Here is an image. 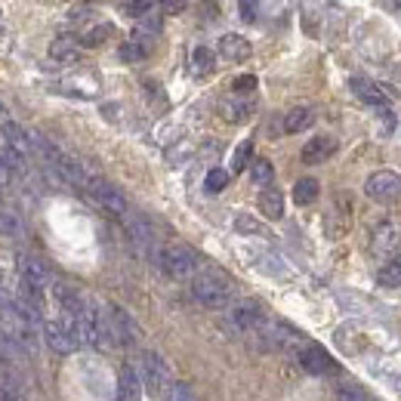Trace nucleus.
I'll return each mask as SVG.
<instances>
[{
	"label": "nucleus",
	"mask_w": 401,
	"mask_h": 401,
	"mask_svg": "<svg viewBox=\"0 0 401 401\" xmlns=\"http://www.w3.org/2000/svg\"><path fill=\"white\" fill-rule=\"evenodd\" d=\"M192 293L207 309H229L235 284H231V278L222 269H201L192 281Z\"/></svg>",
	"instance_id": "1"
},
{
	"label": "nucleus",
	"mask_w": 401,
	"mask_h": 401,
	"mask_svg": "<svg viewBox=\"0 0 401 401\" xmlns=\"http://www.w3.org/2000/svg\"><path fill=\"white\" fill-rule=\"evenodd\" d=\"M157 263H161V269L173 278V281H194V275L201 272V263H198V256H194V250L185 247V244L161 247Z\"/></svg>",
	"instance_id": "2"
},
{
	"label": "nucleus",
	"mask_w": 401,
	"mask_h": 401,
	"mask_svg": "<svg viewBox=\"0 0 401 401\" xmlns=\"http://www.w3.org/2000/svg\"><path fill=\"white\" fill-rule=\"evenodd\" d=\"M139 380H142L148 386V392H155V395L170 392V386H173L170 365H167L157 352H142V358H139Z\"/></svg>",
	"instance_id": "3"
},
{
	"label": "nucleus",
	"mask_w": 401,
	"mask_h": 401,
	"mask_svg": "<svg viewBox=\"0 0 401 401\" xmlns=\"http://www.w3.org/2000/svg\"><path fill=\"white\" fill-rule=\"evenodd\" d=\"M226 321L235 333H259L266 328V315L254 300H241L235 306H229Z\"/></svg>",
	"instance_id": "4"
},
{
	"label": "nucleus",
	"mask_w": 401,
	"mask_h": 401,
	"mask_svg": "<svg viewBox=\"0 0 401 401\" xmlns=\"http://www.w3.org/2000/svg\"><path fill=\"white\" fill-rule=\"evenodd\" d=\"M370 250H374V256L386 259V263L401 259V219L380 222L374 231V241H370Z\"/></svg>",
	"instance_id": "5"
},
{
	"label": "nucleus",
	"mask_w": 401,
	"mask_h": 401,
	"mask_svg": "<svg viewBox=\"0 0 401 401\" xmlns=\"http://www.w3.org/2000/svg\"><path fill=\"white\" fill-rule=\"evenodd\" d=\"M87 192L96 198V204L102 210H108V213H115V217L124 219L127 213H130V204L124 198V192L115 189L111 182H105L102 176H90V182H87Z\"/></svg>",
	"instance_id": "6"
},
{
	"label": "nucleus",
	"mask_w": 401,
	"mask_h": 401,
	"mask_svg": "<svg viewBox=\"0 0 401 401\" xmlns=\"http://www.w3.org/2000/svg\"><path fill=\"white\" fill-rule=\"evenodd\" d=\"M365 194L377 204H398L401 201V176L392 170H380L365 182Z\"/></svg>",
	"instance_id": "7"
},
{
	"label": "nucleus",
	"mask_w": 401,
	"mask_h": 401,
	"mask_svg": "<svg viewBox=\"0 0 401 401\" xmlns=\"http://www.w3.org/2000/svg\"><path fill=\"white\" fill-rule=\"evenodd\" d=\"M105 318H108V328H111V337H115L118 346H136L142 340V330L139 324L133 321V315L120 306H108L105 309Z\"/></svg>",
	"instance_id": "8"
},
{
	"label": "nucleus",
	"mask_w": 401,
	"mask_h": 401,
	"mask_svg": "<svg viewBox=\"0 0 401 401\" xmlns=\"http://www.w3.org/2000/svg\"><path fill=\"white\" fill-rule=\"evenodd\" d=\"M43 340H46V346H50L56 355H71V352L80 349L78 333H74L62 318L59 321H56V318H46L43 321Z\"/></svg>",
	"instance_id": "9"
},
{
	"label": "nucleus",
	"mask_w": 401,
	"mask_h": 401,
	"mask_svg": "<svg viewBox=\"0 0 401 401\" xmlns=\"http://www.w3.org/2000/svg\"><path fill=\"white\" fill-rule=\"evenodd\" d=\"M19 275H22V284H25V287H31V291H41V293H43V287L53 284L50 266H46L43 259L28 256V254L19 256Z\"/></svg>",
	"instance_id": "10"
},
{
	"label": "nucleus",
	"mask_w": 401,
	"mask_h": 401,
	"mask_svg": "<svg viewBox=\"0 0 401 401\" xmlns=\"http://www.w3.org/2000/svg\"><path fill=\"white\" fill-rule=\"evenodd\" d=\"M296 358H300L306 374H315V377H324V374H333V370H337V365H333L330 355L318 343H303V346L296 349Z\"/></svg>",
	"instance_id": "11"
},
{
	"label": "nucleus",
	"mask_w": 401,
	"mask_h": 401,
	"mask_svg": "<svg viewBox=\"0 0 401 401\" xmlns=\"http://www.w3.org/2000/svg\"><path fill=\"white\" fill-rule=\"evenodd\" d=\"M349 87H352V93H355L361 102H368V105H377V108H386V102L395 96L392 87H386V83H377V80H370V78H352Z\"/></svg>",
	"instance_id": "12"
},
{
	"label": "nucleus",
	"mask_w": 401,
	"mask_h": 401,
	"mask_svg": "<svg viewBox=\"0 0 401 401\" xmlns=\"http://www.w3.org/2000/svg\"><path fill=\"white\" fill-rule=\"evenodd\" d=\"M124 226L130 231V238L139 244V250H142V254H152V250H155V229H152V222H148L142 213L130 210L124 217Z\"/></svg>",
	"instance_id": "13"
},
{
	"label": "nucleus",
	"mask_w": 401,
	"mask_h": 401,
	"mask_svg": "<svg viewBox=\"0 0 401 401\" xmlns=\"http://www.w3.org/2000/svg\"><path fill=\"white\" fill-rule=\"evenodd\" d=\"M0 133H4V145H6V148H13L16 155H22L25 161H31L34 142H31V136H28L25 130L16 124V120H6V124L0 127Z\"/></svg>",
	"instance_id": "14"
},
{
	"label": "nucleus",
	"mask_w": 401,
	"mask_h": 401,
	"mask_svg": "<svg viewBox=\"0 0 401 401\" xmlns=\"http://www.w3.org/2000/svg\"><path fill=\"white\" fill-rule=\"evenodd\" d=\"M337 152V139L333 136H315L303 145V164H324Z\"/></svg>",
	"instance_id": "15"
},
{
	"label": "nucleus",
	"mask_w": 401,
	"mask_h": 401,
	"mask_svg": "<svg viewBox=\"0 0 401 401\" xmlns=\"http://www.w3.org/2000/svg\"><path fill=\"white\" fill-rule=\"evenodd\" d=\"M118 401H142V380L133 368H120L118 377Z\"/></svg>",
	"instance_id": "16"
},
{
	"label": "nucleus",
	"mask_w": 401,
	"mask_h": 401,
	"mask_svg": "<svg viewBox=\"0 0 401 401\" xmlns=\"http://www.w3.org/2000/svg\"><path fill=\"white\" fill-rule=\"evenodd\" d=\"M217 50H219L222 59H229V62H244L250 56V43L241 34H222Z\"/></svg>",
	"instance_id": "17"
},
{
	"label": "nucleus",
	"mask_w": 401,
	"mask_h": 401,
	"mask_svg": "<svg viewBox=\"0 0 401 401\" xmlns=\"http://www.w3.org/2000/svg\"><path fill=\"white\" fill-rule=\"evenodd\" d=\"M315 124V111L309 105H300V108H291L284 115V133H306Z\"/></svg>",
	"instance_id": "18"
},
{
	"label": "nucleus",
	"mask_w": 401,
	"mask_h": 401,
	"mask_svg": "<svg viewBox=\"0 0 401 401\" xmlns=\"http://www.w3.org/2000/svg\"><path fill=\"white\" fill-rule=\"evenodd\" d=\"M219 111H222V118L226 120H247L250 115H254V102L250 99H241V96H231V99H222V105H219Z\"/></svg>",
	"instance_id": "19"
},
{
	"label": "nucleus",
	"mask_w": 401,
	"mask_h": 401,
	"mask_svg": "<svg viewBox=\"0 0 401 401\" xmlns=\"http://www.w3.org/2000/svg\"><path fill=\"white\" fill-rule=\"evenodd\" d=\"M50 56L56 62H62V65H74L80 59V50H78V43H74L71 37H56V41L50 43Z\"/></svg>",
	"instance_id": "20"
},
{
	"label": "nucleus",
	"mask_w": 401,
	"mask_h": 401,
	"mask_svg": "<svg viewBox=\"0 0 401 401\" xmlns=\"http://www.w3.org/2000/svg\"><path fill=\"white\" fill-rule=\"evenodd\" d=\"M259 213H263L266 219H281L284 217V194L275 189H266L259 194Z\"/></svg>",
	"instance_id": "21"
},
{
	"label": "nucleus",
	"mask_w": 401,
	"mask_h": 401,
	"mask_svg": "<svg viewBox=\"0 0 401 401\" xmlns=\"http://www.w3.org/2000/svg\"><path fill=\"white\" fill-rule=\"evenodd\" d=\"M213 68H217V53L207 50V46H194V53H192V71L198 74V78H207V74H213Z\"/></svg>",
	"instance_id": "22"
},
{
	"label": "nucleus",
	"mask_w": 401,
	"mask_h": 401,
	"mask_svg": "<svg viewBox=\"0 0 401 401\" xmlns=\"http://www.w3.org/2000/svg\"><path fill=\"white\" fill-rule=\"evenodd\" d=\"M157 34H161V16H145L133 28V41H142V43H152Z\"/></svg>",
	"instance_id": "23"
},
{
	"label": "nucleus",
	"mask_w": 401,
	"mask_h": 401,
	"mask_svg": "<svg viewBox=\"0 0 401 401\" xmlns=\"http://www.w3.org/2000/svg\"><path fill=\"white\" fill-rule=\"evenodd\" d=\"M377 284L380 287H401V259H395V263H383V269L377 272Z\"/></svg>",
	"instance_id": "24"
},
{
	"label": "nucleus",
	"mask_w": 401,
	"mask_h": 401,
	"mask_svg": "<svg viewBox=\"0 0 401 401\" xmlns=\"http://www.w3.org/2000/svg\"><path fill=\"white\" fill-rule=\"evenodd\" d=\"M148 53H152V43L133 41V37H130V41L120 46V59H124V62H142Z\"/></svg>",
	"instance_id": "25"
},
{
	"label": "nucleus",
	"mask_w": 401,
	"mask_h": 401,
	"mask_svg": "<svg viewBox=\"0 0 401 401\" xmlns=\"http://www.w3.org/2000/svg\"><path fill=\"white\" fill-rule=\"evenodd\" d=\"M315 198H318V182H315V179H300L293 185V201L300 204V207L312 204Z\"/></svg>",
	"instance_id": "26"
},
{
	"label": "nucleus",
	"mask_w": 401,
	"mask_h": 401,
	"mask_svg": "<svg viewBox=\"0 0 401 401\" xmlns=\"http://www.w3.org/2000/svg\"><path fill=\"white\" fill-rule=\"evenodd\" d=\"M272 176H275V170H272V164H269L266 157L250 161V179H254L256 185H269V182H272Z\"/></svg>",
	"instance_id": "27"
},
{
	"label": "nucleus",
	"mask_w": 401,
	"mask_h": 401,
	"mask_svg": "<svg viewBox=\"0 0 401 401\" xmlns=\"http://www.w3.org/2000/svg\"><path fill=\"white\" fill-rule=\"evenodd\" d=\"M111 31H115V28H111L108 22H102V25H96V28H87V31L80 34V43H83V46H99L102 41H108Z\"/></svg>",
	"instance_id": "28"
},
{
	"label": "nucleus",
	"mask_w": 401,
	"mask_h": 401,
	"mask_svg": "<svg viewBox=\"0 0 401 401\" xmlns=\"http://www.w3.org/2000/svg\"><path fill=\"white\" fill-rule=\"evenodd\" d=\"M226 185H229V173L222 170V167H213V170L204 176V189H207L210 194H219Z\"/></svg>",
	"instance_id": "29"
},
{
	"label": "nucleus",
	"mask_w": 401,
	"mask_h": 401,
	"mask_svg": "<svg viewBox=\"0 0 401 401\" xmlns=\"http://www.w3.org/2000/svg\"><path fill=\"white\" fill-rule=\"evenodd\" d=\"M235 229L241 231V235H263V222H259V219H254V217H250V213H238V217H235Z\"/></svg>",
	"instance_id": "30"
},
{
	"label": "nucleus",
	"mask_w": 401,
	"mask_h": 401,
	"mask_svg": "<svg viewBox=\"0 0 401 401\" xmlns=\"http://www.w3.org/2000/svg\"><path fill=\"white\" fill-rule=\"evenodd\" d=\"M0 235H22V222L6 207H0Z\"/></svg>",
	"instance_id": "31"
},
{
	"label": "nucleus",
	"mask_w": 401,
	"mask_h": 401,
	"mask_svg": "<svg viewBox=\"0 0 401 401\" xmlns=\"http://www.w3.org/2000/svg\"><path fill=\"white\" fill-rule=\"evenodd\" d=\"M250 157H254V145H250V142H241V145L235 148V157H231V170H235V173L247 170V167H250Z\"/></svg>",
	"instance_id": "32"
},
{
	"label": "nucleus",
	"mask_w": 401,
	"mask_h": 401,
	"mask_svg": "<svg viewBox=\"0 0 401 401\" xmlns=\"http://www.w3.org/2000/svg\"><path fill=\"white\" fill-rule=\"evenodd\" d=\"M120 9H124L127 16H133V19H145V16L155 13V4L152 0H136V4H120Z\"/></svg>",
	"instance_id": "33"
},
{
	"label": "nucleus",
	"mask_w": 401,
	"mask_h": 401,
	"mask_svg": "<svg viewBox=\"0 0 401 401\" xmlns=\"http://www.w3.org/2000/svg\"><path fill=\"white\" fill-rule=\"evenodd\" d=\"M167 401H198V398H194L189 383H173L170 392H167Z\"/></svg>",
	"instance_id": "34"
},
{
	"label": "nucleus",
	"mask_w": 401,
	"mask_h": 401,
	"mask_svg": "<svg viewBox=\"0 0 401 401\" xmlns=\"http://www.w3.org/2000/svg\"><path fill=\"white\" fill-rule=\"evenodd\" d=\"M337 401H368V398H365V392H361L358 386L346 383V386H340V389H337Z\"/></svg>",
	"instance_id": "35"
},
{
	"label": "nucleus",
	"mask_w": 401,
	"mask_h": 401,
	"mask_svg": "<svg viewBox=\"0 0 401 401\" xmlns=\"http://www.w3.org/2000/svg\"><path fill=\"white\" fill-rule=\"evenodd\" d=\"M0 401H25L22 386H16V383H0Z\"/></svg>",
	"instance_id": "36"
},
{
	"label": "nucleus",
	"mask_w": 401,
	"mask_h": 401,
	"mask_svg": "<svg viewBox=\"0 0 401 401\" xmlns=\"http://www.w3.org/2000/svg\"><path fill=\"white\" fill-rule=\"evenodd\" d=\"M238 13L244 22H256V16H259V4H250V0H244V4H238Z\"/></svg>",
	"instance_id": "37"
},
{
	"label": "nucleus",
	"mask_w": 401,
	"mask_h": 401,
	"mask_svg": "<svg viewBox=\"0 0 401 401\" xmlns=\"http://www.w3.org/2000/svg\"><path fill=\"white\" fill-rule=\"evenodd\" d=\"M250 90H256V78H254V74H244V78L235 80V96H241V93H250Z\"/></svg>",
	"instance_id": "38"
},
{
	"label": "nucleus",
	"mask_w": 401,
	"mask_h": 401,
	"mask_svg": "<svg viewBox=\"0 0 401 401\" xmlns=\"http://www.w3.org/2000/svg\"><path fill=\"white\" fill-rule=\"evenodd\" d=\"M9 182H13V173H9V167L0 161V192H6L9 189Z\"/></svg>",
	"instance_id": "39"
},
{
	"label": "nucleus",
	"mask_w": 401,
	"mask_h": 401,
	"mask_svg": "<svg viewBox=\"0 0 401 401\" xmlns=\"http://www.w3.org/2000/svg\"><path fill=\"white\" fill-rule=\"evenodd\" d=\"M161 9H164V13H182L185 4H179V0H170V4H164Z\"/></svg>",
	"instance_id": "40"
},
{
	"label": "nucleus",
	"mask_w": 401,
	"mask_h": 401,
	"mask_svg": "<svg viewBox=\"0 0 401 401\" xmlns=\"http://www.w3.org/2000/svg\"><path fill=\"white\" fill-rule=\"evenodd\" d=\"M0 284H4V272H0Z\"/></svg>",
	"instance_id": "41"
},
{
	"label": "nucleus",
	"mask_w": 401,
	"mask_h": 401,
	"mask_svg": "<svg viewBox=\"0 0 401 401\" xmlns=\"http://www.w3.org/2000/svg\"><path fill=\"white\" fill-rule=\"evenodd\" d=\"M0 115H4V105H0Z\"/></svg>",
	"instance_id": "42"
}]
</instances>
